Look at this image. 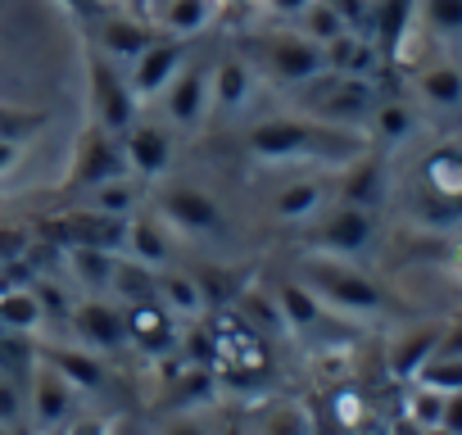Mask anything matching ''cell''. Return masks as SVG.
<instances>
[{
	"label": "cell",
	"mask_w": 462,
	"mask_h": 435,
	"mask_svg": "<svg viewBox=\"0 0 462 435\" xmlns=\"http://www.w3.org/2000/svg\"><path fill=\"white\" fill-rule=\"evenodd\" d=\"M245 150L263 163H349L367 150V136L354 127H336L322 118H263L250 127Z\"/></svg>",
	"instance_id": "cell-1"
},
{
	"label": "cell",
	"mask_w": 462,
	"mask_h": 435,
	"mask_svg": "<svg viewBox=\"0 0 462 435\" xmlns=\"http://www.w3.org/2000/svg\"><path fill=\"white\" fill-rule=\"evenodd\" d=\"M300 286L313 300H322L336 318H385V313L399 309L367 273H358L354 259H340V255H313V259H304Z\"/></svg>",
	"instance_id": "cell-2"
},
{
	"label": "cell",
	"mask_w": 462,
	"mask_h": 435,
	"mask_svg": "<svg viewBox=\"0 0 462 435\" xmlns=\"http://www.w3.org/2000/svg\"><path fill=\"white\" fill-rule=\"evenodd\" d=\"M241 55L254 64L259 78L277 87H309L318 73H327V51L309 42L300 28H273V32H250Z\"/></svg>",
	"instance_id": "cell-3"
},
{
	"label": "cell",
	"mask_w": 462,
	"mask_h": 435,
	"mask_svg": "<svg viewBox=\"0 0 462 435\" xmlns=\"http://www.w3.org/2000/svg\"><path fill=\"white\" fill-rule=\"evenodd\" d=\"M87 105H91V123H100L114 136H123L127 123L141 114V100L127 82V69L114 64L91 42H87Z\"/></svg>",
	"instance_id": "cell-4"
},
{
	"label": "cell",
	"mask_w": 462,
	"mask_h": 435,
	"mask_svg": "<svg viewBox=\"0 0 462 435\" xmlns=\"http://www.w3.org/2000/svg\"><path fill=\"white\" fill-rule=\"evenodd\" d=\"M417 213L430 227H448L462 218V150L439 145L417 168Z\"/></svg>",
	"instance_id": "cell-5"
},
{
	"label": "cell",
	"mask_w": 462,
	"mask_h": 435,
	"mask_svg": "<svg viewBox=\"0 0 462 435\" xmlns=\"http://www.w3.org/2000/svg\"><path fill=\"white\" fill-rule=\"evenodd\" d=\"M309 227V245L318 255H340V259H358L372 250L376 241V208L367 204H349V199H331Z\"/></svg>",
	"instance_id": "cell-6"
},
{
	"label": "cell",
	"mask_w": 462,
	"mask_h": 435,
	"mask_svg": "<svg viewBox=\"0 0 462 435\" xmlns=\"http://www.w3.org/2000/svg\"><path fill=\"white\" fill-rule=\"evenodd\" d=\"M376 91L367 78H354V73H318L309 82V114L322 118V123H336V127H367L372 109H376Z\"/></svg>",
	"instance_id": "cell-7"
},
{
	"label": "cell",
	"mask_w": 462,
	"mask_h": 435,
	"mask_svg": "<svg viewBox=\"0 0 462 435\" xmlns=\"http://www.w3.org/2000/svg\"><path fill=\"white\" fill-rule=\"evenodd\" d=\"M78 403H82V390L46 354H32V367H28V417H32V426L60 430L78 417Z\"/></svg>",
	"instance_id": "cell-8"
},
{
	"label": "cell",
	"mask_w": 462,
	"mask_h": 435,
	"mask_svg": "<svg viewBox=\"0 0 462 435\" xmlns=\"http://www.w3.org/2000/svg\"><path fill=\"white\" fill-rule=\"evenodd\" d=\"M127 154H123V141L114 132H105L100 123H87L78 145H73V163L64 172V190L78 195L87 186H100V181H114V177H127Z\"/></svg>",
	"instance_id": "cell-9"
},
{
	"label": "cell",
	"mask_w": 462,
	"mask_h": 435,
	"mask_svg": "<svg viewBox=\"0 0 462 435\" xmlns=\"http://www.w3.org/2000/svg\"><path fill=\"white\" fill-rule=\"evenodd\" d=\"M154 213L163 218L172 232H181V236H199V241L226 236V213H222V204H217L208 190L186 186V181L163 186L159 199H154Z\"/></svg>",
	"instance_id": "cell-10"
},
{
	"label": "cell",
	"mask_w": 462,
	"mask_h": 435,
	"mask_svg": "<svg viewBox=\"0 0 462 435\" xmlns=\"http://www.w3.org/2000/svg\"><path fill=\"white\" fill-rule=\"evenodd\" d=\"M208 78H213V64L208 60H190L172 73V82L154 96L159 100V118L172 127V132H190L208 118Z\"/></svg>",
	"instance_id": "cell-11"
},
{
	"label": "cell",
	"mask_w": 462,
	"mask_h": 435,
	"mask_svg": "<svg viewBox=\"0 0 462 435\" xmlns=\"http://www.w3.org/2000/svg\"><path fill=\"white\" fill-rule=\"evenodd\" d=\"M87 23V42L96 46V51H105L114 64H132L154 37H159V28L150 23V14L141 19V10H96L91 19H82Z\"/></svg>",
	"instance_id": "cell-12"
},
{
	"label": "cell",
	"mask_w": 462,
	"mask_h": 435,
	"mask_svg": "<svg viewBox=\"0 0 462 435\" xmlns=\"http://www.w3.org/2000/svg\"><path fill=\"white\" fill-rule=\"evenodd\" d=\"M123 141V154H127V168L141 177V181H154L168 172L172 163V150H177V132L163 123V118H132L127 132L118 136Z\"/></svg>",
	"instance_id": "cell-13"
},
{
	"label": "cell",
	"mask_w": 462,
	"mask_h": 435,
	"mask_svg": "<svg viewBox=\"0 0 462 435\" xmlns=\"http://www.w3.org/2000/svg\"><path fill=\"white\" fill-rule=\"evenodd\" d=\"M186 55H190L186 37H168V32H159V37H154V42L127 64V82H132L136 100H154V96L172 82V73L186 64Z\"/></svg>",
	"instance_id": "cell-14"
},
{
	"label": "cell",
	"mask_w": 462,
	"mask_h": 435,
	"mask_svg": "<svg viewBox=\"0 0 462 435\" xmlns=\"http://www.w3.org/2000/svg\"><path fill=\"white\" fill-rule=\"evenodd\" d=\"M69 322H73V336L82 340V349H91V354H114V349L127 345L123 309L118 304H105L100 295H87L82 304H73Z\"/></svg>",
	"instance_id": "cell-15"
},
{
	"label": "cell",
	"mask_w": 462,
	"mask_h": 435,
	"mask_svg": "<svg viewBox=\"0 0 462 435\" xmlns=\"http://www.w3.org/2000/svg\"><path fill=\"white\" fill-rule=\"evenodd\" d=\"M236 435H318V408L300 394L263 399L259 408H250Z\"/></svg>",
	"instance_id": "cell-16"
},
{
	"label": "cell",
	"mask_w": 462,
	"mask_h": 435,
	"mask_svg": "<svg viewBox=\"0 0 462 435\" xmlns=\"http://www.w3.org/2000/svg\"><path fill=\"white\" fill-rule=\"evenodd\" d=\"M254 64L241 55V51H226L217 64H213V78H208V114H241L254 96Z\"/></svg>",
	"instance_id": "cell-17"
},
{
	"label": "cell",
	"mask_w": 462,
	"mask_h": 435,
	"mask_svg": "<svg viewBox=\"0 0 462 435\" xmlns=\"http://www.w3.org/2000/svg\"><path fill=\"white\" fill-rule=\"evenodd\" d=\"M118 255L145 264V268H163L168 255H172V227L154 208H136L132 218H123V241H118Z\"/></svg>",
	"instance_id": "cell-18"
},
{
	"label": "cell",
	"mask_w": 462,
	"mask_h": 435,
	"mask_svg": "<svg viewBox=\"0 0 462 435\" xmlns=\"http://www.w3.org/2000/svg\"><path fill=\"white\" fill-rule=\"evenodd\" d=\"M154 300L168 309L172 322H195V318H204V309H208L204 282L190 277V273H181V268H168V264L154 268Z\"/></svg>",
	"instance_id": "cell-19"
},
{
	"label": "cell",
	"mask_w": 462,
	"mask_h": 435,
	"mask_svg": "<svg viewBox=\"0 0 462 435\" xmlns=\"http://www.w3.org/2000/svg\"><path fill=\"white\" fill-rule=\"evenodd\" d=\"M336 199V186L322 181V177H304V181H286L273 199H268V213L277 223H313V218Z\"/></svg>",
	"instance_id": "cell-20"
},
{
	"label": "cell",
	"mask_w": 462,
	"mask_h": 435,
	"mask_svg": "<svg viewBox=\"0 0 462 435\" xmlns=\"http://www.w3.org/2000/svg\"><path fill=\"white\" fill-rule=\"evenodd\" d=\"M123 322H127V340H136L145 354H168L177 345V322L168 318V309L154 295L127 304L123 309Z\"/></svg>",
	"instance_id": "cell-21"
},
{
	"label": "cell",
	"mask_w": 462,
	"mask_h": 435,
	"mask_svg": "<svg viewBox=\"0 0 462 435\" xmlns=\"http://www.w3.org/2000/svg\"><path fill=\"white\" fill-rule=\"evenodd\" d=\"M417 100L435 114H462V69L453 60H430L417 69Z\"/></svg>",
	"instance_id": "cell-22"
},
{
	"label": "cell",
	"mask_w": 462,
	"mask_h": 435,
	"mask_svg": "<svg viewBox=\"0 0 462 435\" xmlns=\"http://www.w3.org/2000/svg\"><path fill=\"white\" fill-rule=\"evenodd\" d=\"M145 14L168 37H199L213 23L217 5H213V0H150Z\"/></svg>",
	"instance_id": "cell-23"
},
{
	"label": "cell",
	"mask_w": 462,
	"mask_h": 435,
	"mask_svg": "<svg viewBox=\"0 0 462 435\" xmlns=\"http://www.w3.org/2000/svg\"><path fill=\"white\" fill-rule=\"evenodd\" d=\"M78 199H82V208H87V213L132 218V213L141 208V199H145V186H141V177H136V172H127V177H114V181H100V186L78 190Z\"/></svg>",
	"instance_id": "cell-24"
},
{
	"label": "cell",
	"mask_w": 462,
	"mask_h": 435,
	"mask_svg": "<svg viewBox=\"0 0 462 435\" xmlns=\"http://www.w3.org/2000/svg\"><path fill=\"white\" fill-rule=\"evenodd\" d=\"M381 190H385V163H381V154H372V150H363L358 159H349V163H345V177L336 181V199L367 204V208H376Z\"/></svg>",
	"instance_id": "cell-25"
},
{
	"label": "cell",
	"mask_w": 462,
	"mask_h": 435,
	"mask_svg": "<svg viewBox=\"0 0 462 435\" xmlns=\"http://www.w3.org/2000/svg\"><path fill=\"white\" fill-rule=\"evenodd\" d=\"M64 264H69V277H73L82 291L100 295V291H109V282H114L118 250H109V245H69V250H64Z\"/></svg>",
	"instance_id": "cell-26"
},
{
	"label": "cell",
	"mask_w": 462,
	"mask_h": 435,
	"mask_svg": "<svg viewBox=\"0 0 462 435\" xmlns=\"http://www.w3.org/2000/svg\"><path fill=\"white\" fill-rule=\"evenodd\" d=\"M444 399H448V390H435V385H426V381H417V376H412L408 399H403V412H408L412 430H421V435H439Z\"/></svg>",
	"instance_id": "cell-27"
},
{
	"label": "cell",
	"mask_w": 462,
	"mask_h": 435,
	"mask_svg": "<svg viewBox=\"0 0 462 435\" xmlns=\"http://www.w3.org/2000/svg\"><path fill=\"white\" fill-rule=\"evenodd\" d=\"M412 127H417V114H412V105H403V100H376V109H372V118H367V132H372V141H381V145L408 141Z\"/></svg>",
	"instance_id": "cell-28"
},
{
	"label": "cell",
	"mask_w": 462,
	"mask_h": 435,
	"mask_svg": "<svg viewBox=\"0 0 462 435\" xmlns=\"http://www.w3.org/2000/svg\"><path fill=\"white\" fill-rule=\"evenodd\" d=\"M295 28L309 37V42H318V46H331L336 37H345L354 23L345 19V10L336 5V0H313V5L295 19Z\"/></svg>",
	"instance_id": "cell-29"
},
{
	"label": "cell",
	"mask_w": 462,
	"mask_h": 435,
	"mask_svg": "<svg viewBox=\"0 0 462 435\" xmlns=\"http://www.w3.org/2000/svg\"><path fill=\"white\" fill-rule=\"evenodd\" d=\"M42 354H46V358H51V363H55V367H60L82 394H87V390H100L105 367H100V358H96L91 349H42Z\"/></svg>",
	"instance_id": "cell-30"
},
{
	"label": "cell",
	"mask_w": 462,
	"mask_h": 435,
	"mask_svg": "<svg viewBox=\"0 0 462 435\" xmlns=\"http://www.w3.org/2000/svg\"><path fill=\"white\" fill-rule=\"evenodd\" d=\"M421 23L439 42H462V0H412Z\"/></svg>",
	"instance_id": "cell-31"
},
{
	"label": "cell",
	"mask_w": 462,
	"mask_h": 435,
	"mask_svg": "<svg viewBox=\"0 0 462 435\" xmlns=\"http://www.w3.org/2000/svg\"><path fill=\"white\" fill-rule=\"evenodd\" d=\"M439 336H444V327H421L417 336L399 340V345H394V354H390V367H394L399 376H417V372H421V363L435 354Z\"/></svg>",
	"instance_id": "cell-32"
},
{
	"label": "cell",
	"mask_w": 462,
	"mask_h": 435,
	"mask_svg": "<svg viewBox=\"0 0 462 435\" xmlns=\"http://www.w3.org/2000/svg\"><path fill=\"white\" fill-rule=\"evenodd\" d=\"M23 417H28V372L19 376L14 367L0 363V421L23 426Z\"/></svg>",
	"instance_id": "cell-33"
},
{
	"label": "cell",
	"mask_w": 462,
	"mask_h": 435,
	"mask_svg": "<svg viewBox=\"0 0 462 435\" xmlns=\"http://www.w3.org/2000/svg\"><path fill=\"white\" fill-rule=\"evenodd\" d=\"M150 435H217V426H213L199 408H177V412H168Z\"/></svg>",
	"instance_id": "cell-34"
},
{
	"label": "cell",
	"mask_w": 462,
	"mask_h": 435,
	"mask_svg": "<svg viewBox=\"0 0 462 435\" xmlns=\"http://www.w3.org/2000/svg\"><path fill=\"white\" fill-rule=\"evenodd\" d=\"M0 318H5L10 327H37L42 322V304L32 291H10L5 300H0Z\"/></svg>",
	"instance_id": "cell-35"
},
{
	"label": "cell",
	"mask_w": 462,
	"mask_h": 435,
	"mask_svg": "<svg viewBox=\"0 0 462 435\" xmlns=\"http://www.w3.org/2000/svg\"><path fill=\"white\" fill-rule=\"evenodd\" d=\"M42 123H46V114H23V109L0 105V136H10V141H23V136L37 132Z\"/></svg>",
	"instance_id": "cell-36"
},
{
	"label": "cell",
	"mask_w": 462,
	"mask_h": 435,
	"mask_svg": "<svg viewBox=\"0 0 462 435\" xmlns=\"http://www.w3.org/2000/svg\"><path fill=\"white\" fill-rule=\"evenodd\" d=\"M439 435H462V390H448V399H444V421H439Z\"/></svg>",
	"instance_id": "cell-37"
},
{
	"label": "cell",
	"mask_w": 462,
	"mask_h": 435,
	"mask_svg": "<svg viewBox=\"0 0 462 435\" xmlns=\"http://www.w3.org/2000/svg\"><path fill=\"white\" fill-rule=\"evenodd\" d=\"M309 5H313V0H263V10H268L273 19H286V23H295Z\"/></svg>",
	"instance_id": "cell-38"
},
{
	"label": "cell",
	"mask_w": 462,
	"mask_h": 435,
	"mask_svg": "<svg viewBox=\"0 0 462 435\" xmlns=\"http://www.w3.org/2000/svg\"><path fill=\"white\" fill-rule=\"evenodd\" d=\"M19 154H23V141H10V136H0V177H5L14 163H19Z\"/></svg>",
	"instance_id": "cell-39"
},
{
	"label": "cell",
	"mask_w": 462,
	"mask_h": 435,
	"mask_svg": "<svg viewBox=\"0 0 462 435\" xmlns=\"http://www.w3.org/2000/svg\"><path fill=\"white\" fill-rule=\"evenodd\" d=\"M60 5H64L69 14H78V19H91V14L100 10V0H60Z\"/></svg>",
	"instance_id": "cell-40"
},
{
	"label": "cell",
	"mask_w": 462,
	"mask_h": 435,
	"mask_svg": "<svg viewBox=\"0 0 462 435\" xmlns=\"http://www.w3.org/2000/svg\"><path fill=\"white\" fill-rule=\"evenodd\" d=\"M444 273H448V277L462 286V245H453V250H448V259H444Z\"/></svg>",
	"instance_id": "cell-41"
},
{
	"label": "cell",
	"mask_w": 462,
	"mask_h": 435,
	"mask_svg": "<svg viewBox=\"0 0 462 435\" xmlns=\"http://www.w3.org/2000/svg\"><path fill=\"white\" fill-rule=\"evenodd\" d=\"M109 435H141V430H136V421H114Z\"/></svg>",
	"instance_id": "cell-42"
},
{
	"label": "cell",
	"mask_w": 462,
	"mask_h": 435,
	"mask_svg": "<svg viewBox=\"0 0 462 435\" xmlns=\"http://www.w3.org/2000/svg\"><path fill=\"white\" fill-rule=\"evenodd\" d=\"M217 10H231V5H245V0H213Z\"/></svg>",
	"instance_id": "cell-43"
},
{
	"label": "cell",
	"mask_w": 462,
	"mask_h": 435,
	"mask_svg": "<svg viewBox=\"0 0 462 435\" xmlns=\"http://www.w3.org/2000/svg\"><path fill=\"white\" fill-rule=\"evenodd\" d=\"M0 435H19V426H5V421H0Z\"/></svg>",
	"instance_id": "cell-44"
},
{
	"label": "cell",
	"mask_w": 462,
	"mask_h": 435,
	"mask_svg": "<svg viewBox=\"0 0 462 435\" xmlns=\"http://www.w3.org/2000/svg\"><path fill=\"white\" fill-rule=\"evenodd\" d=\"M37 435H69V430H64V426H60V430H37Z\"/></svg>",
	"instance_id": "cell-45"
},
{
	"label": "cell",
	"mask_w": 462,
	"mask_h": 435,
	"mask_svg": "<svg viewBox=\"0 0 462 435\" xmlns=\"http://www.w3.org/2000/svg\"><path fill=\"white\" fill-rule=\"evenodd\" d=\"M136 5H150V0H136Z\"/></svg>",
	"instance_id": "cell-46"
}]
</instances>
